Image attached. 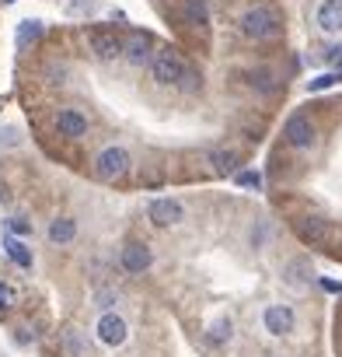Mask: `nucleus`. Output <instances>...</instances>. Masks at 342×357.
Wrapping results in <instances>:
<instances>
[{
  "instance_id": "nucleus-25",
  "label": "nucleus",
  "mask_w": 342,
  "mask_h": 357,
  "mask_svg": "<svg viewBox=\"0 0 342 357\" xmlns=\"http://www.w3.org/2000/svg\"><path fill=\"white\" fill-rule=\"evenodd\" d=\"M8 228H11L14 235H32V221H25L21 214H18V218H8Z\"/></svg>"
},
{
  "instance_id": "nucleus-20",
  "label": "nucleus",
  "mask_w": 342,
  "mask_h": 357,
  "mask_svg": "<svg viewBox=\"0 0 342 357\" xmlns=\"http://www.w3.org/2000/svg\"><path fill=\"white\" fill-rule=\"evenodd\" d=\"M252 88H259V91H276V88H279V81H276V74H272V70L259 67V70H252Z\"/></svg>"
},
{
  "instance_id": "nucleus-21",
  "label": "nucleus",
  "mask_w": 342,
  "mask_h": 357,
  "mask_svg": "<svg viewBox=\"0 0 342 357\" xmlns=\"http://www.w3.org/2000/svg\"><path fill=\"white\" fill-rule=\"evenodd\" d=\"M179 88H182L185 95H196V91L203 88V74H199V70H192V67H185V74H182Z\"/></svg>"
},
{
  "instance_id": "nucleus-19",
  "label": "nucleus",
  "mask_w": 342,
  "mask_h": 357,
  "mask_svg": "<svg viewBox=\"0 0 342 357\" xmlns=\"http://www.w3.org/2000/svg\"><path fill=\"white\" fill-rule=\"evenodd\" d=\"M231 336H234V329H231V319H220V322H213V326H210V333H206V340H210L213 347L227 343Z\"/></svg>"
},
{
  "instance_id": "nucleus-30",
  "label": "nucleus",
  "mask_w": 342,
  "mask_h": 357,
  "mask_svg": "<svg viewBox=\"0 0 342 357\" xmlns=\"http://www.w3.org/2000/svg\"><path fill=\"white\" fill-rule=\"evenodd\" d=\"M8 4H14V0H8Z\"/></svg>"
},
{
  "instance_id": "nucleus-11",
  "label": "nucleus",
  "mask_w": 342,
  "mask_h": 357,
  "mask_svg": "<svg viewBox=\"0 0 342 357\" xmlns=\"http://www.w3.org/2000/svg\"><path fill=\"white\" fill-rule=\"evenodd\" d=\"M56 133H63L70 140H81L88 133V116L77 109H60L56 113Z\"/></svg>"
},
{
  "instance_id": "nucleus-16",
  "label": "nucleus",
  "mask_w": 342,
  "mask_h": 357,
  "mask_svg": "<svg viewBox=\"0 0 342 357\" xmlns=\"http://www.w3.org/2000/svg\"><path fill=\"white\" fill-rule=\"evenodd\" d=\"M311 277H314V270H311L308 260H290V263H287V284H290V287H308Z\"/></svg>"
},
{
  "instance_id": "nucleus-1",
  "label": "nucleus",
  "mask_w": 342,
  "mask_h": 357,
  "mask_svg": "<svg viewBox=\"0 0 342 357\" xmlns=\"http://www.w3.org/2000/svg\"><path fill=\"white\" fill-rule=\"evenodd\" d=\"M279 28H283V18L269 4H255L241 15V32L248 39H272V35H279Z\"/></svg>"
},
{
  "instance_id": "nucleus-15",
  "label": "nucleus",
  "mask_w": 342,
  "mask_h": 357,
  "mask_svg": "<svg viewBox=\"0 0 342 357\" xmlns=\"http://www.w3.org/2000/svg\"><path fill=\"white\" fill-rule=\"evenodd\" d=\"M210 165H213V172L227 175V172H238L241 158H238V151H231V147H220V151H213V155H210Z\"/></svg>"
},
{
  "instance_id": "nucleus-22",
  "label": "nucleus",
  "mask_w": 342,
  "mask_h": 357,
  "mask_svg": "<svg viewBox=\"0 0 342 357\" xmlns=\"http://www.w3.org/2000/svg\"><path fill=\"white\" fill-rule=\"evenodd\" d=\"M67 347H70V354H74V357H88V343L81 340V333H77V329H67Z\"/></svg>"
},
{
  "instance_id": "nucleus-7",
  "label": "nucleus",
  "mask_w": 342,
  "mask_h": 357,
  "mask_svg": "<svg viewBox=\"0 0 342 357\" xmlns=\"http://www.w3.org/2000/svg\"><path fill=\"white\" fill-rule=\"evenodd\" d=\"M283 137H287V144H290V147L304 151V147H311V144H314V123H311L304 113H297V116H290V119H287V126H283Z\"/></svg>"
},
{
  "instance_id": "nucleus-5",
  "label": "nucleus",
  "mask_w": 342,
  "mask_h": 357,
  "mask_svg": "<svg viewBox=\"0 0 342 357\" xmlns=\"http://www.w3.org/2000/svg\"><path fill=\"white\" fill-rule=\"evenodd\" d=\"M297 235H301L308 245H332V242H335V228H332L325 218H318V214L297 218Z\"/></svg>"
},
{
  "instance_id": "nucleus-29",
  "label": "nucleus",
  "mask_w": 342,
  "mask_h": 357,
  "mask_svg": "<svg viewBox=\"0 0 342 357\" xmlns=\"http://www.w3.org/2000/svg\"><path fill=\"white\" fill-rule=\"evenodd\" d=\"M335 81H339V74H325V77H314V81H311L308 88H311V91H321V88H328V84H335Z\"/></svg>"
},
{
  "instance_id": "nucleus-4",
  "label": "nucleus",
  "mask_w": 342,
  "mask_h": 357,
  "mask_svg": "<svg viewBox=\"0 0 342 357\" xmlns=\"http://www.w3.org/2000/svg\"><path fill=\"white\" fill-rule=\"evenodd\" d=\"M88 49H91V57L94 60H116L123 57V39L116 32H105V28H91L88 32Z\"/></svg>"
},
{
  "instance_id": "nucleus-12",
  "label": "nucleus",
  "mask_w": 342,
  "mask_h": 357,
  "mask_svg": "<svg viewBox=\"0 0 342 357\" xmlns=\"http://www.w3.org/2000/svg\"><path fill=\"white\" fill-rule=\"evenodd\" d=\"M123 57H126L130 67H147L154 60V46H150L147 35H133V39L123 42Z\"/></svg>"
},
{
  "instance_id": "nucleus-28",
  "label": "nucleus",
  "mask_w": 342,
  "mask_h": 357,
  "mask_svg": "<svg viewBox=\"0 0 342 357\" xmlns=\"http://www.w3.org/2000/svg\"><path fill=\"white\" fill-rule=\"evenodd\" d=\"M259 182H262L259 172H238V186H248V189L255 186V189H259Z\"/></svg>"
},
{
  "instance_id": "nucleus-17",
  "label": "nucleus",
  "mask_w": 342,
  "mask_h": 357,
  "mask_svg": "<svg viewBox=\"0 0 342 357\" xmlns=\"http://www.w3.org/2000/svg\"><path fill=\"white\" fill-rule=\"evenodd\" d=\"M182 18L189 25H206L210 21V4H206V0H185V4H182Z\"/></svg>"
},
{
  "instance_id": "nucleus-26",
  "label": "nucleus",
  "mask_w": 342,
  "mask_h": 357,
  "mask_svg": "<svg viewBox=\"0 0 342 357\" xmlns=\"http://www.w3.org/2000/svg\"><path fill=\"white\" fill-rule=\"evenodd\" d=\"M11 305H14V287L11 284H0V312L11 309Z\"/></svg>"
},
{
  "instance_id": "nucleus-23",
  "label": "nucleus",
  "mask_w": 342,
  "mask_h": 357,
  "mask_svg": "<svg viewBox=\"0 0 342 357\" xmlns=\"http://www.w3.org/2000/svg\"><path fill=\"white\" fill-rule=\"evenodd\" d=\"M116 301H119V291H112V287H105V291L94 294V305H98V309H108V305H116Z\"/></svg>"
},
{
  "instance_id": "nucleus-9",
  "label": "nucleus",
  "mask_w": 342,
  "mask_h": 357,
  "mask_svg": "<svg viewBox=\"0 0 342 357\" xmlns=\"http://www.w3.org/2000/svg\"><path fill=\"white\" fill-rule=\"evenodd\" d=\"M119 263H123V270H126V273H143V270L154 263V252H150V245H147V242H130V245L123 249Z\"/></svg>"
},
{
  "instance_id": "nucleus-24",
  "label": "nucleus",
  "mask_w": 342,
  "mask_h": 357,
  "mask_svg": "<svg viewBox=\"0 0 342 357\" xmlns=\"http://www.w3.org/2000/svg\"><path fill=\"white\" fill-rule=\"evenodd\" d=\"M39 32H42V25H39V21H25V25L18 28V42L25 46V42H28V39H35Z\"/></svg>"
},
{
  "instance_id": "nucleus-10",
  "label": "nucleus",
  "mask_w": 342,
  "mask_h": 357,
  "mask_svg": "<svg viewBox=\"0 0 342 357\" xmlns=\"http://www.w3.org/2000/svg\"><path fill=\"white\" fill-rule=\"evenodd\" d=\"M147 214H150V221H154L157 228H171V224H179V221H182V214H185V211H182V203H179V200H168V196H164V200H154V203H150V211H147Z\"/></svg>"
},
{
  "instance_id": "nucleus-2",
  "label": "nucleus",
  "mask_w": 342,
  "mask_h": 357,
  "mask_svg": "<svg viewBox=\"0 0 342 357\" xmlns=\"http://www.w3.org/2000/svg\"><path fill=\"white\" fill-rule=\"evenodd\" d=\"M130 172V151L126 147H105V151H98V158H94V175L101 179V182H116V179H123Z\"/></svg>"
},
{
  "instance_id": "nucleus-6",
  "label": "nucleus",
  "mask_w": 342,
  "mask_h": 357,
  "mask_svg": "<svg viewBox=\"0 0 342 357\" xmlns=\"http://www.w3.org/2000/svg\"><path fill=\"white\" fill-rule=\"evenodd\" d=\"M126 336H130V326H126V319H123V316L105 312V316L98 319V340H101L105 347H123V343H126Z\"/></svg>"
},
{
  "instance_id": "nucleus-8",
  "label": "nucleus",
  "mask_w": 342,
  "mask_h": 357,
  "mask_svg": "<svg viewBox=\"0 0 342 357\" xmlns=\"http://www.w3.org/2000/svg\"><path fill=\"white\" fill-rule=\"evenodd\" d=\"M262 322H265V329H269L272 336H287V333H294L297 316H294L290 305H269L265 316H262Z\"/></svg>"
},
{
  "instance_id": "nucleus-3",
  "label": "nucleus",
  "mask_w": 342,
  "mask_h": 357,
  "mask_svg": "<svg viewBox=\"0 0 342 357\" xmlns=\"http://www.w3.org/2000/svg\"><path fill=\"white\" fill-rule=\"evenodd\" d=\"M182 74H185V64H182V57L175 53V49H157L154 60H150V77L157 84H175L179 88Z\"/></svg>"
},
{
  "instance_id": "nucleus-14",
  "label": "nucleus",
  "mask_w": 342,
  "mask_h": 357,
  "mask_svg": "<svg viewBox=\"0 0 342 357\" xmlns=\"http://www.w3.org/2000/svg\"><path fill=\"white\" fill-rule=\"evenodd\" d=\"M77 238V221L74 218H52L49 224V242L52 245H70Z\"/></svg>"
},
{
  "instance_id": "nucleus-13",
  "label": "nucleus",
  "mask_w": 342,
  "mask_h": 357,
  "mask_svg": "<svg viewBox=\"0 0 342 357\" xmlns=\"http://www.w3.org/2000/svg\"><path fill=\"white\" fill-rule=\"evenodd\" d=\"M318 28L328 32V35L342 32V0H325L318 8Z\"/></svg>"
},
{
  "instance_id": "nucleus-27",
  "label": "nucleus",
  "mask_w": 342,
  "mask_h": 357,
  "mask_svg": "<svg viewBox=\"0 0 342 357\" xmlns=\"http://www.w3.org/2000/svg\"><path fill=\"white\" fill-rule=\"evenodd\" d=\"M325 60H328V64H332V67H335V70L342 74V42L328 49V53H325Z\"/></svg>"
},
{
  "instance_id": "nucleus-18",
  "label": "nucleus",
  "mask_w": 342,
  "mask_h": 357,
  "mask_svg": "<svg viewBox=\"0 0 342 357\" xmlns=\"http://www.w3.org/2000/svg\"><path fill=\"white\" fill-rule=\"evenodd\" d=\"M4 249H8V256L18 263V267H32V252L25 249V242H18V238H4Z\"/></svg>"
}]
</instances>
